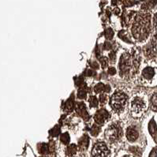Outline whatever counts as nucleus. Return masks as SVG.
<instances>
[{"instance_id": "nucleus-6", "label": "nucleus", "mask_w": 157, "mask_h": 157, "mask_svg": "<svg viewBox=\"0 0 157 157\" xmlns=\"http://www.w3.org/2000/svg\"><path fill=\"white\" fill-rule=\"evenodd\" d=\"M105 136L109 140H116L122 136V129L117 126H111L106 131Z\"/></svg>"}, {"instance_id": "nucleus-12", "label": "nucleus", "mask_w": 157, "mask_h": 157, "mask_svg": "<svg viewBox=\"0 0 157 157\" xmlns=\"http://www.w3.org/2000/svg\"><path fill=\"white\" fill-rule=\"evenodd\" d=\"M149 157H157V147L154 148V149L151 151Z\"/></svg>"}, {"instance_id": "nucleus-8", "label": "nucleus", "mask_w": 157, "mask_h": 157, "mask_svg": "<svg viewBox=\"0 0 157 157\" xmlns=\"http://www.w3.org/2000/svg\"><path fill=\"white\" fill-rule=\"evenodd\" d=\"M76 150H77V148H76V146L74 145V144H71V145L69 146L68 148H67V153L69 155H73L75 154Z\"/></svg>"}, {"instance_id": "nucleus-9", "label": "nucleus", "mask_w": 157, "mask_h": 157, "mask_svg": "<svg viewBox=\"0 0 157 157\" xmlns=\"http://www.w3.org/2000/svg\"><path fill=\"white\" fill-rule=\"evenodd\" d=\"M151 101V104H152V106L155 107H157V93H155V94L152 96Z\"/></svg>"}, {"instance_id": "nucleus-1", "label": "nucleus", "mask_w": 157, "mask_h": 157, "mask_svg": "<svg viewBox=\"0 0 157 157\" xmlns=\"http://www.w3.org/2000/svg\"><path fill=\"white\" fill-rule=\"evenodd\" d=\"M148 107V101L143 94H136L129 100V108L133 117H140Z\"/></svg>"}, {"instance_id": "nucleus-11", "label": "nucleus", "mask_w": 157, "mask_h": 157, "mask_svg": "<svg viewBox=\"0 0 157 157\" xmlns=\"http://www.w3.org/2000/svg\"><path fill=\"white\" fill-rule=\"evenodd\" d=\"M61 140L64 144H67L69 142V136L67 134H63L61 137Z\"/></svg>"}, {"instance_id": "nucleus-10", "label": "nucleus", "mask_w": 157, "mask_h": 157, "mask_svg": "<svg viewBox=\"0 0 157 157\" xmlns=\"http://www.w3.org/2000/svg\"><path fill=\"white\" fill-rule=\"evenodd\" d=\"M151 45H152V48L157 50V35L152 38V40H151Z\"/></svg>"}, {"instance_id": "nucleus-2", "label": "nucleus", "mask_w": 157, "mask_h": 157, "mask_svg": "<svg viewBox=\"0 0 157 157\" xmlns=\"http://www.w3.org/2000/svg\"><path fill=\"white\" fill-rule=\"evenodd\" d=\"M128 104H129V98L127 94L120 89L113 93L110 100L111 109L117 113L123 112L126 110Z\"/></svg>"}, {"instance_id": "nucleus-4", "label": "nucleus", "mask_w": 157, "mask_h": 157, "mask_svg": "<svg viewBox=\"0 0 157 157\" xmlns=\"http://www.w3.org/2000/svg\"><path fill=\"white\" fill-rule=\"evenodd\" d=\"M110 150L107 148V144L104 142L96 143L93 146L92 150V156L93 157H109Z\"/></svg>"}, {"instance_id": "nucleus-14", "label": "nucleus", "mask_w": 157, "mask_h": 157, "mask_svg": "<svg viewBox=\"0 0 157 157\" xmlns=\"http://www.w3.org/2000/svg\"><path fill=\"white\" fill-rule=\"evenodd\" d=\"M122 157H130V156H129V155H124V156H122Z\"/></svg>"}, {"instance_id": "nucleus-7", "label": "nucleus", "mask_w": 157, "mask_h": 157, "mask_svg": "<svg viewBox=\"0 0 157 157\" xmlns=\"http://www.w3.org/2000/svg\"><path fill=\"white\" fill-rule=\"evenodd\" d=\"M126 137L131 142H133L138 138V132L133 127H129L126 130Z\"/></svg>"}, {"instance_id": "nucleus-13", "label": "nucleus", "mask_w": 157, "mask_h": 157, "mask_svg": "<svg viewBox=\"0 0 157 157\" xmlns=\"http://www.w3.org/2000/svg\"><path fill=\"white\" fill-rule=\"evenodd\" d=\"M154 24H155V28L157 29V14L155 15V17H154Z\"/></svg>"}, {"instance_id": "nucleus-3", "label": "nucleus", "mask_w": 157, "mask_h": 157, "mask_svg": "<svg viewBox=\"0 0 157 157\" xmlns=\"http://www.w3.org/2000/svg\"><path fill=\"white\" fill-rule=\"evenodd\" d=\"M140 79L143 83L148 86H153L157 84V69L151 66H147L141 70Z\"/></svg>"}, {"instance_id": "nucleus-5", "label": "nucleus", "mask_w": 157, "mask_h": 157, "mask_svg": "<svg viewBox=\"0 0 157 157\" xmlns=\"http://www.w3.org/2000/svg\"><path fill=\"white\" fill-rule=\"evenodd\" d=\"M131 69V61H130V57L128 54H124L123 56L119 59L118 63V70L119 73L122 75L126 76L129 74V71Z\"/></svg>"}]
</instances>
